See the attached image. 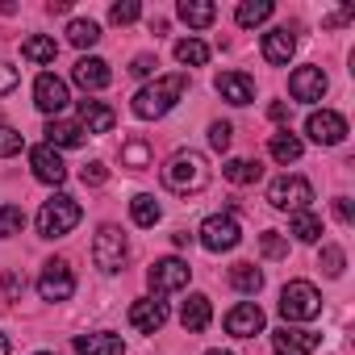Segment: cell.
<instances>
[{
    "label": "cell",
    "instance_id": "cell-1",
    "mask_svg": "<svg viewBox=\"0 0 355 355\" xmlns=\"http://www.w3.org/2000/svg\"><path fill=\"white\" fill-rule=\"evenodd\" d=\"M184 92H189V76H184V71H175V76H159L155 84H146V88H138V92H134V117H142V121L167 117L175 105L184 101Z\"/></svg>",
    "mask_w": 355,
    "mask_h": 355
},
{
    "label": "cell",
    "instance_id": "cell-2",
    "mask_svg": "<svg viewBox=\"0 0 355 355\" xmlns=\"http://www.w3.org/2000/svg\"><path fill=\"white\" fill-rule=\"evenodd\" d=\"M163 184L171 193H180V197L201 193L209 184V163H205V155H197V150H175L163 163Z\"/></svg>",
    "mask_w": 355,
    "mask_h": 355
},
{
    "label": "cell",
    "instance_id": "cell-3",
    "mask_svg": "<svg viewBox=\"0 0 355 355\" xmlns=\"http://www.w3.org/2000/svg\"><path fill=\"white\" fill-rule=\"evenodd\" d=\"M80 201L76 197H67V193H55L51 201H42V209H38V234L42 239H67L76 226H80Z\"/></svg>",
    "mask_w": 355,
    "mask_h": 355
},
{
    "label": "cell",
    "instance_id": "cell-4",
    "mask_svg": "<svg viewBox=\"0 0 355 355\" xmlns=\"http://www.w3.org/2000/svg\"><path fill=\"white\" fill-rule=\"evenodd\" d=\"M280 313L284 322H313L322 313V293L309 280H288L280 288Z\"/></svg>",
    "mask_w": 355,
    "mask_h": 355
},
{
    "label": "cell",
    "instance_id": "cell-5",
    "mask_svg": "<svg viewBox=\"0 0 355 355\" xmlns=\"http://www.w3.org/2000/svg\"><path fill=\"white\" fill-rule=\"evenodd\" d=\"M309 201H313V189L305 175H280V180L268 184V205L280 214H305Z\"/></svg>",
    "mask_w": 355,
    "mask_h": 355
},
{
    "label": "cell",
    "instance_id": "cell-6",
    "mask_svg": "<svg viewBox=\"0 0 355 355\" xmlns=\"http://www.w3.org/2000/svg\"><path fill=\"white\" fill-rule=\"evenodd\" d=\"M197 239H201V247H205V251L222 255V251H234V247L243 243V230H239V222H234L230 214H209V218L201 222Z\"/></svg>",
    "mask_w": 355,
    "mask_h": 355
},
{
    "label": "cell",
    "instance_id": "cell-7",
    "mask_svg": "<svg viewBox=\"0 0 355 355\" xmlns=\"http://www.w3.org/2000/svg\"><path fill=\"white\" fill-rule=\"evenodd\" d=\"M125 255H130V243L117 226H101L96 239H92V263L101 272H121L125 268Z\"/></svg>",
    "mask_w": 355,
    "mask_h": 355
},
{
    "label": "cell",
    "instance_id": "cell-8",
    "mask_svg": "<svg viewBox=\"0 0 355 355\" xmlns=\"http://www.w3.org/2000/svg\"><path fill=\"white\" fill-rule=\"evenodd\" d=\"M189 280H193V268H189L184 259H175V255H167V259H155V268L146 272V284H150V293H155V297L180 293Z\"/></svg>",
    "mask_w": 355,
    "mask_h": 355
},
{
    "label": "cell",
    "instance_id": "cell-9",
    "mask_svg": "<svg viewBox=\"0 0 355 355\" xmlns=\"http://www.w3.org/2000/svg\"><path fill=\"white\" fill-rule=\"evenodd\" d=\"M305 134L318 142V146H338L347 138V117L334 113V109H313L309 121H305Z\"/></svg>",
    "mask_w": 355,
    "mask_h": 355
},
{
    "label": "cell",
    "instance_id": "cell-10",
    "mask_svg": "<svg viewBox=\"0 0 355 355\" xmlns=\"http://www.w3.org/2000/svg\"><path fill=\"white\" fill-rule=\"evenodd\" d=\"M38 293L42 301H67L76 293V276H71V263L67 259H51L38 276Z\"/></svg>",
    "mask_w": 355,
    "mask_h": 355
},
{
    "label": "cell",
    "instance_id": "cell-11",
    "mask_svg": "<svg viewBox=\"0 0 355 355\" xmlns=\"http://www.w3.org/2000/svg\"><path fill=\"white\" fill-rule=\"evenodd\" d=\"M67 101H71V92H67V84H63L59 76L42 71V76L34 80V105H38L46 117H59V113L67 109Z\"/></svg>",
    "mask_w": 355,
    "mask_h": 355
},
{
    "label": "cell",
    "instance_id": "cell-12",
    "mask_svg": "<svg viewBox=\"0 0 355 355\" xmlns=\"http://www.w3.org/2000/svg\"><path fill=\"white\" fill-rule=\"evenodd\" d=\"M326 88H330V80H326V71H322V67H297V71L288 76V92H293V101L313 105V101H322V96H326Z\"/></svg>",
    "mask_w": 355,
    "mask_h": 355
},
{
    "label": "cell",
    "instance_id": "cell-13",
    "mask_svg": "<svg viewBox=\"0 0 355 355\" xmlns=\"http://www.w3.org/2000/svg\"><path fill=\"white\" fill-rule=\"evenodd\" d=\"M30 167H34V175H38L42 184H63L67 180V163H63V155L51 142H42V146L30 150Z\"/></svg>",
    "mask_w": 355,
    "mask_h": 355
},
{
    "label": "cell",
    "instance_id": "cell-14",
    "mask_svg": "<svg viewBox=\"0 0 355 355\" xmlns=\"http://www.w3.org/2000/svg\"><path fill=\"white\" fill-rule=\"evenodd\" d=\"M130 326H134L138 334H155V330H163V326H167V301H159V297H142V301H134V305H130Z\"/></svg>",
    "mask_w": 355,
    "mask_h": 355
},
{
    "label": "cell",
    "instance_id": "cell-15",
    "mask_svg": "<svg viewBox=\"0 0 355 355\" xmlns=\"http://www.w3.org/2000/svg\"><path fill=\"white\" fill-rule=\"evenodd\" d=\"M318 343H322V338H318L313 330H301V326H280V330H272L276 355H313Z\"/></svg>",
    "mask_w": 355,
    "mask_h": 355
},
{
    "label": "cell",
    "instance_id": "cell-16",
    "mask_svg": "<svg viewBox=\"0 0 355 355\" xmlns=\"http://www.w3.org/2000/svg\"><path fill=\"white\" fill-rule=\"evenodd\" d=\"M263 330V309L255 301H239L230 313H226V334L234 338H255Z\"/></svg>",
    "mask_w": 355,
    "mask_h": 355
},
{
    "label": "cell",
    "instance_id": "cell-17",
    "mask_svg": "<svg viewBox=\"0 0 355 355\" xmlns=\"http://www.w3.org/2000/svg\"><path fill=\"white\" fill-rule=\"evenodd\" d=\"M71 80H76L84 92H101V88H109L113 71H109V63H105V59H96V55H84V59L71 67Z\"/></svg>",
    "mask_w": 355,
    "mask_h": 355
},
{
    "label": "cell",
    "instance_id": "cell-18",
    "mask_svg": "<svg viewBox=\"0 0 355 355\" xmlns=\"http://www.w3.org/2000/svg\"><path fill=\"white\" fill-rule=\"evenodd\" d=\"M293 51H297V38H293L288 26H276V30L263 34V59H268L272 67H284V63L293 59Z\"/></svg>",
    "mask_w": 355,
    "mask_h": 355
},
{
    "label": "cell",
    "instance_id": "cell-19",
    "mask_svg": "<svg viewBox=\"0 0 355 355\" xmlns=\"http://www.w3.org/2000/svg\"><path fill=\"white\" fill-rule=\"evenodd\" d=\"M218 92H222V101H230V105H251V101H255V80L243 76V71H222V76H218Z\"/></svg>",
    "mask_w": 355,
    "mask_h": 355
},
{
    "label": "cell",
    "instance_id": "cell-20",
    "mask_svg": "<svg viewBox=\"0 0 355 355\" xmlns=\"http://www.w3.org/2000/svg\"><path fill=\"white\" fill-rule=\"evenodd\" d=\"M117 121V113L105 101H80V130L84 134H109Z\"/></svg>",
    "mask_w": 355,
    "mask_h": 355
},
{
    "label": "cell",
    "instance_id": "cell-21",
    "mask_svg": "<svg viewBox=\"0 0 355 355\" xmlns=\"http://www.w3.org/2000/svg\"><path fill=\"white\" fill-rule=\"evenodd\" d=\"M209 322H214V305H209V297H205V293H193V297L180 305V326H184L189 334H201Z\"/></svg>",
    "mask_w": 355,
    "mask_h": 355
},
{
    "label": "cell",
    "instance_id": "cell-22",
    "mask_svg": "<svg viewBox=\"0 0 355 355\" xmlns=\"http://www.w3.org/2000/svg\"><path fill=\"white\" fill-rule=\"evenodd\" d=\"M76 351L80 355H125V343L113 330H96V334H76Z\"/></svg>",
    "mask_w": 355,
    "mask_h": 355
},
{
    "label": "cell",
    "instance_id": "cell-23",
    "mask_svg": "<svg viewBox=\"0 0 355 355\" xmlns=\"http://www.w3.org/2000/svg\"><path fill=\"white\" fill-rule=\"evenodd\" d=\"M150 163H155V150H150L146 138H125V142H121V167H130V171H146Z\"/></svg>",
    "mask_w": 355,
    "mask_h": 355
},
{
    "label": "cell",
    "instance_id": "cell-24",
    "mask_svg": "<svg viewBox=\"0 0 355 355\" xmlns=\"http://www.w3.org/2000/svg\"><path fill=\"white\" fill-rule=\"evenodd\" d=\"M180 21L184 26H193V30H205V26H214V17H218V9L209 5V0H180Z\"/></svg>",
    "mask_w": 355,
    "mask_h": 355
},
{
    "label": "cell",
    "instance_id": "cell-25",
    "mask_svg": "<svg viewBox=\"0 0 355 355\" xmlns=\"http://www.w3.org/2000/svg\"><path fill=\"white\" fill-rule=\"evenodd\" d=\"M222 175H226L230 184H255L259 175H263V167L255 159H226L222 163Z\"/></svg>",
    "mask_w": 355,
    "mask_h": 355
},
{
    "label": "cell",
    "instance_id": "cell-26",
    "mask_svg": "<svg viewBox=\"0 0 355 355\" xmlns=\"http://www.w3.org/2000/svg\"><path fill=\"white\" fill-rule=\"evenodd\" d=\"M272 0H243V5H239V13H234V21L243 26V30H251V26H263L268 17H272Z\"/></svg>",
    "mask_w": 355,
    "mask_h": 355
},
{
    "label": "cell",
    "instance_id": "cell-27",
    "mask_svg": "<svg viewBox=\"0 0 355 355\" xmlns=\"http://www.w3.org/2000/svg\"><path fill=\"white\" fill-rule=\"evenodd\" d=\"M21 55H26L30 63H55L59 42H55V38H46V34H34V38H26V42H21Z\"/></svg>",
    "mask_w": 355,
    "mask_h": 355
},
{
    "label": "cell",
    "instance_id": "cell-28",
    "mask_svg": "<svg viewBox=\"0 0 355 355\" xmlns=\"http://www.w3.org/2000/svg\"><path fill=\"white\" fill-rule=\"evenodd\" d=\"M268 150H272V159H276V163H297V159H301V138H297V134H288V130H280V134H272Z\"/></svg>",
    "mask_w": 355,
    "mask_h": 355
},
{
    "label": "cell",
    "instance_id": "cell-29",
    "mask_svg": "<svg viewBox=\"0 0 355 355\" xmlns=\"http://www.w3.org/2000/svg\"><path fill=\"white\" fill-rule=\"evenodd\" d=\"M46 138H51L55 150H59V146H80V142H84V130H80L76 121H46Z\"/></svg>",
    "mask_w": 355,
    "mask_h": 355
},
{
    "label": "cell",
    "instance_id": "cell-30",
    "mask_svg": "<svg viewBox=\"0 0 355 355\" xmlns=\"http://www.w3.org/2000/svg\"><path fill=\"white\" fill-rule=\"evenodd\" d=\"M297 243H318L322 239V218L313 214V209H305V214H293V230H288Z\"/></svg>",
    "mask_w": 355,
    "mask_h": 355
},
{
    "label": "cell",
    "instance_id": "cell-31",
    "mask_svg": "<svg viewBox=\"0 0 355 355\" xmlns=\"http://www.w3.org/2000/svg\"><path fill=\"white\" fill-rule=\"evenodd\" d=\"M230 284H234L239 293H251V297H255V293L263 288V272H259L255 263H234V268H230Z\"/></svg>",
    "mask_w": 355,
    "mask_h": 355
},
{
    "label": "cell",
    "instance_id": "cell-32",
    "mask_svg": "<svg viewBox=\"0 0 355 355\" xmlns=\"http://www.w3.org/2000/svg\"><path fill=\"white\" fill-rule=\"evenodd\" d=\"M175 59H180L184 67H205L209 63V46L201 38H180L175 42Z\"/></svg>",
    "mask_w": 355,
    "mask_h": 355
},
{
    "label": "cell",
    "instance_id": "cell-33",
    "mask_svg": "<svg viewBox=\"0 0 355 355\" xmlns=\"http://www.w3.org/2000/svg\"><path fill=\"white\" fill-rule=\"evenodd\" d=\"M67 42L80 46V51H84V46H96V42H101V26L88 21V17H76V21L67 26Z\"/></svg>",
    "mask_w": 355,
    "mask_h": 355
},
{
    "label": "cell",
    "instance_id": "cell-34",
    "mask_svg": "<svg viewBox=\"0 0 355 355\" xmlns=\"http://www.w3.org/2000/svg\"><path fill=\"white\" fill-rule=\"evenodd\" d=\"M130 218H134V226H155V222L163 218V209H159V201H155V197L138 193V197L130 201Z\"/></svg>",
    "mask_w": 355,
    "mask_h": 355
},
{
    "label": "cell",
    "instance_id": "cell-35",
    "mask_svg": "<svg viewBox=\"0 0 355 355\" xmlns=\"http://www.w3.org/2000/svg\"><path fill=\"white\" fill-rule=\"evenodd\" d=\"M26 230V214L21 205H0V239H13Z\"/></svg>",
    "mask_w": 355,
    "mask_h": 355
},
{
    "label": "cell",
    "instance_id": "cell-36",
    "mask_svg": "<svg viewBox=\"0 0 355 355\" xmlns=\"http://www.w3.org/2000/svg\"><path fill=\"white\" fill-rule=\"evenodd\" d=\"M259 247H263L268 259H284V255H288V239L276 234V230H263V234H259Z\"/></svg>",
    "mask_w": 355,
    "mask_h": 355
},
{
    "label": "cell",
    "instance_id": "cell-37",
    "mask_svg": "<svg viewBox=\"0 0 355 355\" xmlns=\"http://www.w3.org/2000/svg\"><path fill=\"white\" fill-rule=\"evenodd\" d=\"M343 268H347V255H343V247H322V272L326 276H343Z\"/></svg>",
    "mask_w": 355,
    "mask_h": 355
},
{
    "label": "cell",
    "instance_id": "cell-38",
    "mask_svg": "<svg viewBox=\"0 0 355 355\" xmlns=\"http://www.w3.org/2000/svg\"><path fill=\"white\" fill-rule=\"evenodd\" d=\"M138 0H117V5L109 9V17H113V26H130V21H138Z\"/></svg>",
    "mask_w": 355,
    "mask_h": 355
},
{
    "label": "cell",
    "instance_id": "cell-39",
    "mask_svg": "<svg viewBox=\"0 0 355 355\" xmlns=\"http://www.w3.org/2000/svg\"><path fill=\"white\" fill-rule=\"evenodd\" d=\"M17 150H21V134H17L13 125L0 121V159H13Z\"/></svg>",
    "mask_w": 355,
    "mask_h": 355
},
{
    "label": "cell",
    "instance_id": "cell-40",
    "mask_svg": "<svg viewBox=\"0 0 355 355\" xmlns=\"http://www.w3.org/2000/svg\"><path fill=\"white\" fill-rule=\"evenodd\" d=\"M230 138H234V130H230L226 121H214V125H209V146H214V150L226 155V150H230Z\"/></svg>",
    "mask_w": 355,
    "mask_h": 355
},
{
    "label": "cell",
    "instance_id": "cell-41",
    "mask_svg": "<svg viewBox=\"0 0 355 355\" xmlns=\"http://www.w3.org/2000/svg\"><path fill=\"white\" fill-rule=\"evenodd\" d=\"M80 180L96 189V184H105V180H109V167H105V163H84V171H80Z\"/></svg>",
    "mask_w": 355,
    "mask_h": 355
},
{
    "label": "cell",
    "instance_id": "cell-42",
    "mask_svg": "<svg viewBox=\"0 0 355 355\" xmlns=\"http://www.w3.org/2000/svg\"><path fill=\"white\" fill-rule=\"evenodd\" d=\"M17 84H21V71H17V67H9V63H0V96H9Z\"/></svg>",
    "mask_w": 355,
    "mask_h": 355
},
{
    "label": "cell",
    "instance_id": "cell-43",
    "mask_svg": "<svg viewBox=\"0 0 355 355\" xmlns=\"http://www.w3.org/2000/svg\"><path fill=\"white\" fill-rule=\"evenodd\" d=\"M334 218H338L343 226L355 222V205H351V197H334Z\"/></svg>",
    "mask_w": 355,
    "mask_h": 355
},
{
    "label": "cell",
    "instance_id": "cell-44",
    "mask_svg": "<svg viewBox=\"0 0 355 355\" xmlns=\"http://www.w3.org/2000/svg\"><path fill=\"white\" fill-rule=\"evenodd\" d=\"M155 67H159V63H155V59H150V55H138V59H134V63H130V71H134V76H138V80H146V76H150V71H155Z\"/></svg>",
    "mask_w": 355,
    "mask_h": 355
},
{
    "label": "cell",
    "instance_id": "cell-45",
    "mask_svg": "<svg viewBox=\"0 0 355 355\" xmlns=\"http://www.w3.org/2000/svg\"><path fill=\"white\" fill-rule=\"evenodd\" d=\"M351 17H355V9H351V5H343V9H334V13L326 17V26H330V30H338V26H347Z\"/></svg>",
    "mask_w": 355,
    "mask_h": 355
},
{
    "label": "cell",
    "instance_id": "cell-46",
    "mask_svg": "<svg viewBox=\"0 0 355 355\" xmlns=\"http://www.w3.org/2000/svg\"><path fill=\"white\" fill-rule=\"evenodd\" d=\"M268 113H272V121H288V105H284V101H276Z\"/></svg>",
    "mask_w": 355,
    "mask_h": 355
},
{
    "label": "cell",
    "instance_id": "cell-47",
    "mask_svg": "<svg viewBox=\"0 0 355 355\" xmlns=\"http://www.w3.org/2000/svg\"><path fill=\"white\" fill-rule=\"evenodd\" d=\"M0 355H9V338L5 334H0Z\"/></svg>",
    "mask_w": 355,
    "mask_h": 355
},
{
    "label": "cell",
    "instance_id": "cell-48",
    "mask_svg": "<svg viewBox=\"0 0 355 355\" xmlns=\"http://www.w3.org/2000/svg\"><path fill=\"white\" fill-rule=\"evenodd\" d=\"M205 355H234V351H222V347H218V351H205Z\"/></svg>",
    "mask_w": 355,
    "mask_h": 355
},
{
    "label": "cell",
    "instance_id": "cell-49",
    "mask_svg": "<svg viewBox=\"0 0 355 355\" xmlns=\"http://www.w3.org/2000/svg\"><path fill=\"white\" fill-rule=\"evenodd\" d=\"M34 355H55V351H34Z\"/></svg>",
    "mask_w": 355,
    "mask_h": 355
}]
</instances>
